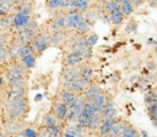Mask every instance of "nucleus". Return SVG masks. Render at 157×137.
<instances>
[{"instance_id":"28","label":"nucleus","mask_w":157,"mask_h":137,"mask_svg":"<svg viewBox=\"0 0 157 137\" xmlns=\"http://www.w3.org/2000/svg\"><path fill=\"white\" fill-rule=\"evenodd\" d=\"M47 7L49 11H54V15H59L61 13L59 11V0H50V1H47L45 2Z\"/></svg>"},{"instance_id":"21","label":"nucleus","mask_w":157,"mask_h":137,"mask_svg":"<svg viewBox=\"0 0 157 137\" xmlns=\"http://www.w3.org/2000/svg\"><path fill=\"white\" fill-rule=\"evenodd\" d=\"M113 122H114V120H103L102 124H101V126H99V128L97 130L98 137H105L107 133L109 132Z\"/></svg>"},{"instance_id":"17","label":"nucleus","mask_w":157,"mask_h":137,"mask_svg":"<svg viewBox=\"0 0 157 137\" xmlns=\"http://www.w3.org/2000/svg\"><path fill=\"white\" fill-rule=\"evenodd\" d=\"M36 60H37V56L36 54H29L27 56H25L23 59L20 60V62L23 65L25 68H27L28 71H31L34 66H36Z\"/></svg>"},{"instance_id":"18","label":"nucleus","mask_w":157,"mask_h":137,"mask_svg":"<svg viewBox=\"0 0 157 137\" xmlns=\"http://www.w3.org/2000/svg\"><path fill=\"white\" fill-rule=\"evenodd\" d=\"M124 18H125V16H124L123 12L120 11V9L117 10V11H113L112 13H109V22H110L112 24H114V26L121 24L123 21H124Z\"/></svg>"},{"instance_id":"29","label":"nucleus","mask_w":157,"mask_h":137,"mask_svg":"<svg viewBox=\"0 0 157 137\" xmlns=\"http://www.w3.org/2000/svg\"><path fill=\"white\" fill-rule=\"evenodd\" d=\"M102 121H103L102 116L97 114V115L93 117V120H92V122H91V125H90V127H88V128H90V130H92V131H97V130L99 128V126H101Z\"/></svg>"},{"instance_id":"6","label":"nucleus","mask_w":157,"mask_h":137,"mask_svg":"<svg viewBox=\"0 0 157 137\" xmlns=\"http://www.w3.org/2000/svg\"><path fill=\"white\" fill-rule=\"evenodd\" d=\"M49 111H50L52 115L56 119L58 122H63V121H65V117H66V115H67L69 109H67L66 104H64V103L59 102L58 99H55V100L53 102L52 108H50Z\"/></svg>"},{"instance_id":"10","label":"nucleus","mask_w":157,"mask_h":137,"mask_svg":"<svg viewBox=\"0 0 157 137\" xmlns=\"http://www.w3.org/2000/svg\"><path fill=\"white\" fill-rule=\"evenodd\" d=\"M69 35V31L61 29V31H55L50 33V40H49V46H59L61 45Z\"/></svg>"},{"instance_id":"30","label":"nucleus","mask_w":157,"mask_h":137,"mask_svg":"<svg viewBox=\"0 0 157 137\" xmlns=\"http://www.w3.org/2000/svg\"><path fill=\"white\" fill-rule=\"evenodd\" d=\"M9 61V48L0 46V64H6Z\"/></svg>"},{"instance_id":"2","label":"nucleus","mask_w":157,"mask_h":137,"mask_svg":"<svg viewBox=\"0 0 157 137\" xmlns=\"http://www.w3.org/2000/svg\"><path fill=\"white\" fill-rule=\"evenodd\" d=\"M50 31L49 28L47 29H38V34L36 37V39L32 43V48H33V53L36 54V56H40L48 48H49V40H50Z\"/></svg>"},{"instance_id":"32","label":"nucleus","mask_w":157,"mask_h":137,"mask_svg":"<svg viewBox=\"0 0 157 137\" xmlns=\"http://www.w3.org/2000/svg\"><path fill=\"white\" fill-rule=\"evenodd\" d=\"M136 29H137V23H136V21H130L129 23H128V26H126V31L128 32H136Z\"/></svg>"},{"instance_id":"26","label":"nucleus","mask_w":157,"mask_h":137,"mask_svg":"<svg viewBox=\"0 0 157 137\" xmlns=\"http://www.w3.org/2000/svg\"><path fill=\"white\" fill-rule=\"evenodd\" d=\"M13 39V32L10 33H0V46H9V44Z\"/></svg>"},{"instance_id":"37","label":"nucleus","mask_w":157,"mask_h":137,"mask_svg":"<svg viewBox=\"0 0 157 137\" xmlns=\"http://www.w3.org/2000/svg\"><path fill=\"white\" fill-rule=\"evenodd\" d=\"M40 99H42V95H40V94H38V95L36 97V99H34V100H37V102H39Z\"/></svg>"},{"instance_id":"31","label":"nucleus","mask_w":157,"mask_h":137,"mask_svg":"<svg viewBox=\"0 0 157 137\" xmlns=\"http://www.w3.org/2000/svg\"><path fill=\"white\" fill-rule=\"evenodd\" d=\"M97 40H98V34H96V33H91L90 35H87V46H92V45H94L96 43H97Z\"/></svg>"},{"instance_id":"13","label":"nucleus","mask_w":157,"mask_h":137,"mask_svg":"<svg viewBox=\"0 0 157 137\" xmlns=\"http://www.w3.org/2000/svg\"><path fill=\"white\" fill-rule=\"evenodd\" d=\"M70 44H71V50L74 48H81V46H87V35L85 34H75L74 37H71L70 39ZM70 53V51H69Z\"/></svg>"},{"instance_id":"8","label":"nucleus","mask_w":157,"mask_h":137,"mask_svg":"<svg viewBox=\"0 0 157 137\" xmlns=\"http://www.w3.org/2000/svg\"><path fill=\"white\" fill-rule=\"evenodd\" d=\"M48 24H49V31H50V32H55V31L65 29V26H66L65 15H64V13L54 15L52 18H49Z\"/></svg>"},{"instance_id":"23","label":"nucleus","mask_w":157,"mask_h":137,"mask_svg":"<svg viewBox=\"0 0 157 137\" xmlns=\"http://www.w3.org/2000/svg\"><path fill=\"white\" fill-rule=\"evenodd\" d=\"M29 54H34V53H33L32 44H23V45H20L18 51H17V60H21V59H23L25 56H27V55H29Z\"/></svg>"},{"instance_id":"36","label":"nucleus","mask_w":157,"mask_h":137,"mask_svg":"<svg viewBox=\"0 0 157 137\" xmlns=\"http://www.w3.org/2000/svg\"><path fill=\"white\" fill-rule=\"evenodd\" d=\"M13 137H26V136H25V135H23L22 132H20V133H16V135H15Z\"/></svg>"},{"instance_id":"4","label":"nucleus","mask_w":157,"mask_h":137,"mask_svg":"<svg viewBox=\"0 0 157 137\" xmlns=\"http://www.w3.org/2000/svg\"><path fill=\"white\" fill-rule=\"evenodd\" d=\"M32 20V16L23 15L21 12L12 11L11 12V21H12V32H18L26 28L28 22Z\"/></svg>"},{"instance_id":"27","label":"nucleus","mask_w":157,"mask_h":137,"mask_svg":"<svg viewBox=\"0 0 157 137\" xmlns=\"http://www.w3.org/2000/svg\"><path fill=\"white\" fill-rule=\"evenodd\" d=\"M121 137H140V133H139V131H137L135 127H132L131 125H129V126L123 131Z\"/></svg>"},{"instance_id":"12","label":"nucleus","mask_w":157,"mask_h":137,"mask_svg":"<svg viewBox=\"0 0 157 137\" xmlns=\"http://www.w3.org/2000/svg\"><path fill=\"white\" fill-rule=\"evenodd\" d=\"M75 95H77V94H74L72 92L67 91L66 88L60 87V88L58 89V93H56L55 99H58L59 102H61V103H64V104H66V105H67V104H69V102H70Z\"/></svg>"},{"instance_id":"3","label":"nucleus","mask_w":157,"mask_h":137,"mask_svg":"<svg viewBox=\"0 0 157 137\" xmlns=\"http://www.w3.org/2000/svg\"><path fill=\"white\" fill-rule=\"evenodd\" d=\"M27 122L23 120H15V121H4L2 122V131L5 137H13L16 133L22 132L26 127Z\"/></svg>"},{"instance_id":"19","label":"nucleus","mask_w":157,"mask_h":137,"mask_svg":"<svg viewBox=\"0 0 157 137\" xmlns=\"http://www.w3.org/2000/svg\"><path fill=\"white\" fill-rule=\"evenodd\" d=\"M83 20L92 27V26L96 23V21L98 20L97 13H96V9H94V7H90V9L83 13Z\"/></svg>"},{"instance_id":"20","label":"nucleus","mask_w":157,"mask_h":137,"mask_svg":"<svg viewBox=\"0 0 157 137\" xmlns=\"http://www.w3.org/2000/svg\"><path fill=\"white\" fill-rule=\"evenodd\" d=\"M56 125H58V121H56V119L52 115L50 111H48L47 114L43 115V121H42V126H43V127L52 128V127H54V126H56Z\"/></svg>"},{"instance_id":"24","label":"nucleus","mask_w":157,"mask_h":137,"mask_svg":"<svg viewBox=\"0 0 157 137\" xmlns=\"http://www.w3.org/2000/svg\"><path fill=\"white\" fill-rule=\"evenodd\" d=\"M91 31V26L83 20V21H81V23L76 27V29H75V34H85V35H87V33Z\"/></svg>"},{"instance_id":"35","label":"nucleus","mask_w":157,"mask_h":137,"mask_svg":"<svg viewBox=\"0 0 157 137\" xmlns=\"http://www.w3.org/2000/svg\"><path fill=\"white\" fill-rule=\"evenodd\" d=\"M148 5H150V6H157V1H150Z\"/></svg>"},{"instance_id":"14","label":"nucleus","mask_w":157,"mask_h":137,"mask_svg":"<svg viewBox=\"0 0 157 137\" xmlns=\"http://www.w3.org/2000/svg\"><path fill=\"white\" fill-rule=\"evenodd\" d=\"M101 91H102V89H101V87H99L97 83H93V82H92V83H91V84L85 89V92L82 93V95L86 98V100H87V102H91V100H92V98H93V97H96Z\"/></svg>"},{"instance_id":"5","label":"nucleus","mask_w":157,"mask_h":137,"mask_svg":"<svg viewBox=\"0 0 157 137\" xmlns=\"http://www.w3.org/2000/svg\"><path fill=\"white\" fill-rule=\"evenodd\" d=\"M91 83H92L91 81H87V80H85V78H82V77L78 76V77H77L76 80H74L72 82L64 84V88H66L67 91L72 92L74 94L80 95V94H82V93L85 92V89H86Z\"/></svg>"},{"instance_id":"25","label":"nucleus","mask_w":157,"mask_h":137,"mask_svg":"<svg viewBox=\"0 0 157 137\" xmlns=\"http://www.w3.org/2000/svg\"><path fill=\"white\" fill-rule=\"evenodd\" d=\"M22 133L26 137H39V130L34 128L32 125H26V127L22 130Z\"/></svg>"},{"instance_id":"11","label":"nucleus","mask_w":157,"mask_h":137,"mask_svg":"<svg viewBox=\"0 0 157 137\" xmlns=\"http://www.w3.org/2000/svg\"><path fill=\"white\" fill-rule=\"evenodd\" d=\"M108 99H109V98H108L107 93H105L104 91H101L96 97H93V98H92V100H91L90 103L96 108L97 114L99 115V113H101L102 108L105 105V103H107V100H108Z\"/></svg>"},{"instance_id":"16","label":"nucleus","mask_w":157,"mask_h":137,"mask_svg":"<svg viewBox=\"0 0 157 137\" xmlns=\"http://www.w3.org/2000/svg\"><path fill=\"white\" fill-rule=\"evenodd\" d=\"M101 6L103 7V10L105 11V13H112L113 11H117L120 9L119 6V1H113V0H108V1H101Z\"/></svg>"},{"instance_id":"7","label":"nucleus","mask_w":157,"mask_h":137,"mask_svg":"<svg viewBox=\"0 0 157 137\" xmlns=\"http://www.w3.org/2000/svg\"><path fill=\"white\" fill-rule=\"evenodd\" d=\"M65 15V21H66V26L65 29L66 31H75L76 27L81 23V21H83V13L81 12H74V13H64Z\"/></svg>"},{"instance_id":"9","label":"nucleus","mask_w":157,"mask_h":137,"mask_svg":"<svg viewBox=\"0 0 157 137\" xmlns=\"http://www.w3.org/2000/svg\"><path fill=\"white\" fill-rule=\"evenodd\" d=\"M78 70L80 66H75V67H64L61 76H60V83H70L74 80H76L78 77Z\"/></svg>"},{"instance_id":"1","label":"nucleus","mask_w":157,"mask_h":137,"mask_svg":"<svg viewBox=\"0 0 157 137\" xmlns=\"http://www.w3.org/2000/svg\"><path fill=\"white\" fill-rule=\"evenodd\" d=\"M28 97L25 98H12L2 103V122L23 120L26 121L29 113Z\"/></svg>"},{"instance_id":"34","label":"nucleus","mask_w":157,"mask_h":137,"mask_svg":"<svg viewBox=\"0 0 157 137\" xmlns=\"http://www.w3.org/2000/svg\"><path fill=\"white\" fill-rule=\"evenodd\" d=\"M155 66H156V64H155V61H152V62L150 61V62H148V65H147V67H148L150 70H155V68H156Z\"/></svg>"},{"instance_id":"38","label":"nucleus","mask_w":157,"mask_h":137,"mask_svg":"<svg viewBox=\"0 0 157 137\" xmlns=\"http://www.w3.org/2000/svg\"><path fill=\"white\" fill-rule=\"evenodd\" d=\"M0 125H2V115L0 114Z\"/></svg>"},{"instance_id":"33","label":"nucleus","mask_w":157,"mask_h":137,"mask_svg":"<svg viewBox=\"0 0 157 137\" xmlns=\"http://www.w3.org/2000/svg\"><path fill=\"white\" fill-rule=\"evenodd\" d=\"M139 133H140V137H150V135H148V132L146 130H141Z\"/></svg>"},{"instance_id":"22","label":"nucleus","mask_w":157,"mask_h":137,"mask_svg":"<svg viewBox=\"0 0 157 137\" xmlns=\"http://www.w3.org/2000/svg\"><path fill=\"white\" fill-rule=\"evenodd\" d=\"M119 6H120V11L123 12V15L126 17V16H130L132 12H134V7H132V4L131 1L129 0H121L119 1Z\"/></svg>"},{"instance_id":"15","label":"nucleus","mask_w":157,"mask_h":137,"mask_svg":"<svg viewBox=\"0 0 157 137\" xmlns=\"http://www.w3.org/2000/svg\"><path fill=\"white\" fill-rule=\"evenodd\" d=\"M78 76L87 80V81H91L92 82V76H93V68L87 64V62H83L80 65V70H78Z\"/></svg>"}]
</instances>
